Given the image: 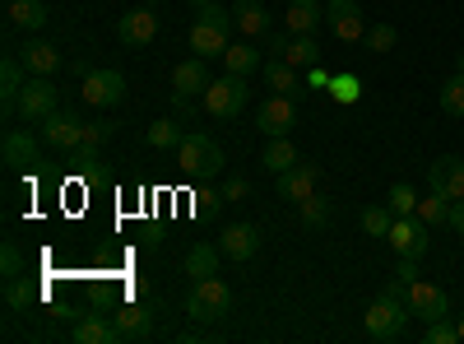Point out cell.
Segmentation results:
<instances>
[{
    "mask_svg": "<svg viewBox=\"0 0 464 344\" xmlns=\"http://www.w3.org/2000/svg\"><path fill=\"white\" fill-rule=\"evenodd\" d=\"M186 312L196 317V321H223L232 312V289L218 275L196 280V284H190V293H186Z\"/></svg>",
    "mask_w": 464,
    "mask_h": 344,
    "instance_id": "6da1fadb",
    "label": "cell"
},
{
    "mask_svg": "<svg viewBox=\"0 0 464 344\" xmlns=\"http://www.w3.org/2000/svg\"><path fill=\"white\" fill-rule=\"evenodd\" d=\"M409 317H413V312L404 308L400 298H385V293H381L372 308L362 312V330H367L372 339H381V344H391V339L404 335V321H409Z\"/></svg>",
    "mask_w": 464,
    "mask_h": 344,
    "instance_id": "7a4b0ae2",
    "label": "cell"
},
{
    "mask_svg": "<svg viewBox=\"0 0 464 344\" xmlns=\"http://www.w3.org/2000/svg\"><path fill=\"white\" fill-rule=\"evenodd\" d=\"M246 98H251L246 74H223V80H214L205 89V112H214L218 122H232V117H242Z\"/></svg>",
    "mask_w": 464,
    "mask_h": 344,
    "instance_id": "3957f363",
    "label": "cell"
},
{
    "mask_svg": "<svg viewBox=\"0 0 464 344\" xmlns=\"http://www.w3.org/2000/svg\"><path fill=\"white\" fill-rule=\"evenodd\" d=\"M177 163H181V172H190V177H209V172L223 168V149H218L209 135L190 131V135H181V144H177Z\"/></svg>",
    "mask_w": 464,
    "mask_h": 344,
    "instance_id": "277c9868",
    "label": "cell"
},
{
    "mask_svg": "<svg viewBox=\"0 0 464 344\" xmlns=\"http://www.w3.org/2000/svg\"><path fill=\"white\" fill-rule=\"evenodd\" d=\"M61 107V89L52 84V74H28V84L19 93V117L24 122H47Z\"/></svg>",
    "mask_w": 464,
    "mask_h": 344,
    "instance_id": "5b68a950",
    "label": "cell"
},
{
    "mask_svg": "<svg viewBox=\"0 0 464 344\" xmlns=\"http://www.w3.org/2000/svg\"><path fill=\"white\" fill-rule=\"evenodd\" d=\"M325 28L339 37V43H362V37H367L362 5H358V0H330V5H325Z\"/></svg>",
    "mask_w": 464,
    "mask_h": 344,
    "instance_id": "8992f818",
    "label": "cell"
},
{
    "mask_svg": "<svg viewBox=\"0 0 464 344\" xmlns=\"http://www.w3.org/2000/svg\"><path fill=\"white\" fill-rule=\"evenodd\" d=\"M256 126L269 135V140H279V135H288L293 126H297V98H288V93H275V98H265L260 103V112H256Z\"/></svg>",
    "mask_w": 464,
    "mask_h": 344,
    "instance_id": "52a82bcc",
    "label": "cell"
},
{
    "mask_svg": "<svg viewBox=\"0 0 464 344\" xmlns=\"http://www.w3.org/2000/svg\"><path fill=\"white\" fill-rule=\"evenodd\" d=\"M385 242L395 247V256L418 260L422 251H428V223H422L418 214H400V219L391 223V233H385Z\"/></svg>",
    "mask_w": 464,
    "mask_h": 344,
    "instance_id": "ba28073f",
    "label": "cell"
},
{
    "mask_svg": "<svg viewBox=\"0 0 464 344\" xmlns=\"http://www.w3.org/2000/svg\"><path fill=\"white\" fill-rule=\"evenodd\" d=\"M84 103L89 107H121L126 103V74L121 70H93L84 80Z\"/></svg>",
    "mask_w": 464,
    "mask_h": 344,
    "instance_id": "9c48e42d",
    "label": "cell"
},
{
    "mask_svg": "<svg viewBox=\"0 0 464 344\" xmlns=\"http://www.w3.org/2000/svg\"><path fill=\"white\" fill-rule=\"evenodd\" d=\"M116 37H121V47L144 52V47L153 43V37H159V15H153L149 5H140V10L121 15V24H116Z\"/></svg>",
    "mask_w": 464,
    "mask_h": 344,
    "instance_id": "30bf717a",
    "label": "cell"
},
{
    "mask_svg": "<svg viewBox=\"0 0 464 344\" xmlns=\"http://www.w3.org/2000/svg\"><path fill=\"white\" fill-rule=\"evenodd\" d=\"M269 52H279L288 65H316L321 61L316 33H279V37H269Z\"/></svg>",
    "mask_w": 464,
    "mask_h": 344,
    "instance_id": "8fae6325",
    "label": "cell"
},
{
    "mask_svg": "<svg viewBox=\"0 0 464 344\" xmlns=\"http://www.w3.org/2000/svg\"><path fill=\"white\" fill-rule=\"evenodd\" d=\"M404 308H409L413 317H422V321H437V317H446V312H450V302H446V293H441L437 284L413 280V284H409V293H404Z\"/></svg>",
    "mask_w": 464,
    "mask_h": 344,
    "instance_id": "7c38bea8",
    "label": "cell"
},
{
    "mask_svg": "<svg viewBox=\"0 0 464 344\" xmlns=\"http://www.w3.org/2000/svg\"><path fill=\"white\" fill-rule=\"evenodd\" d=\"M84 140V122L74 117V112H52V117L43 122V144H52V149H61V154H70L74 144Z\"/></svg>",
    "mask_w": 464,
    "mask_h": 344,
    "instance_id": "4fadbf2b",
    "label": "cell"
},
{
    "mask_svg": "<svg viewBox=\"0 0 464 344\" xmlns=\"http://www.w3.org/2000/svg\"><path fill=\"white\" fill-rule=\"evenodd\" d=\"M316 182H321V168L316 163H293L288 172H279V201L302 205L306 196H316Z\"/></svg>",
    "mask_w": 464,
    "mask_h": 344,
    "instance_id": "5bb4252c",
    "label": "cell"
},
{
    "mask_svg": "<svg viewBox=\"0 0 464 344\" xmlns=\"http://www.w3.org/2000/svg\"><path fill=\"white\" fill-rule=\"evenodd\" d=\"M70 339H74V344H111V339H121V326L107 321L102 312H84V317H74Z\"/></svg>",
    "mask_w": 464,
    "mask_h": 344,
    "instance_id": "9a60e30c",
    "label": "cell"
},
{
    "mask_svg": "<svg viewBox=\"0 0 464 344\" xmlns=\"http://www.w3.org/2000/svg\"><path fill=\"white\" fill-rule=\"evenodd\" d=\"M428 182H432V191H446L450 201H464V159L441 154V159L428 168Z\"/></svg>",
    "mask_w": 464,
    "mask_h": 344,
    "instance_id": "2e32d148",
    "label": "cell"
},
{
    "mask_svg": "<svg viewBox=\"0 0 464 344\" xmlns=\"http://www.w3.org/2000/svg\"><path fill=\"white\" fill-rule=\"evenodd\" d=\"M214 80H209V70H205V56H190V61H177L172 65V93H205Z\"/></svg>",
    "mask_w": 464,
    "mask_h": 344,
    "instance_id": "e0dca14e",
    "label": "cell"
},
{
    "mask_svg": "<svg viewBox=\"0 0 464 344\" xmlns=\"http://www.w3.org/2000/svg\"><path fill=\"white\" fill-rule=\"evenodd\" d=\"M218 247H223L227 260H251V256L260 251V233H256L251 223H232V228H223Z\"/></svg>",
    "mask_w": 464,
    "mask_h": 344,
    "instance_id": "ac0fdd59",
    "label": "cell"
},
{
    "mask_svg": "<svg viewBox=\"0 0 464 344\" xmlns=\"http://www.w3.org/2000/svg\"><path fill=\"white\" fill-rule=\"evenodd\" d=\"M5 163L14 172H33L37 168V140L28 131H5Z\"/></svg>",
    "mask_w": 464,
    "mask_h": 344,
    "instance_id": "d6986e66",
    "label": "cell"
},
{
    "mask_svg": "<svg viewBox=\"0 0 464 344\" xmlns=\"http://www.w3.org/2000/svg\"><path fill=\"white\" fill-rule=\"evenodd\" d=\"M190 52L196 56H223L227 52V28H214V24H205V19H196V28H190Z\"/></svg>",
    "mask_w": 464,
    "mask_h": 344,
    "instance_id": "ffe728a7",
    "label": "cell"
},
{
    "mask_svg": "<svg viewBox=\"0 0 464 344\" xmlns=\"http://www.w3.org/2000/svg\"><path fill=\"white\" fill-rule=\"evenodd\" d=\"M24 56H5L0 61V98H5V112H19V93H24Z\"/></svg>",
    "mask_w": 464,
    "mask_h": 344,
    "instance_id": "44dd1931",
    "label": "cell"
},
{
    "mask_svg": "<svg viewBox=\"0 0 464 344\" xmlns=\"http://www.w3.org/2000/svg\"><path fill=\"white\" fill-rule=\"evenodd\" d=\"M19 56H24L28 74H56V70H61V52H56L52 43H43V37H28V47H24Z\"/></svg>",
    "mask_w": 464,
    "mask_h": 344,
    "instance_id": "7402d4cb",
    "label": "cell"
},
{
    "mask_svg": "<svg viewBox=\"0 0 464 344\" xmlns=\"http://www.w3.org/2000/svg\"><path fill=\"white\" fill-rule=\"evenodd\" d=\"M325 24L321 0H288V33H316Z\"/></svg>",
    "mask_w": 464,
    "mask_h": 344,
    "instance_id": "603a6c76",
    "label": "cell"
},
{
    "mask_svg": "<svg viewBox=\"0 0 464 344\" xmlns=\"http://www.w3.org/2000/svg\"><path fill=\"white\" fill-rule=\"evenodd\" d=\"M265 80H269V89H275V93H288V98H302L306 93L297 84V65H288L284 56H275V61L265 65Z\"/></svg>",
    "mask_w": 464,
    "mask_h": 344,
    "instance_id": "cb8c5ba5",
    "label": "cell"
},
{
    "mask_svg": "<svg viewBox=\"0 0 464 344\" xmlns=\"http://www.w3.org/2000/svg\"><path fill=\"white\" fill-rule=\"evenodd\" d=\"M260 163H265L269 172L279 177V172H288V168H293V163H302V159H297V149H293V140H288V135H279V140H269V144H265V154H260Z\"/></svg>",
    "mask_w": 464,
    "mask_h": 344,
    "instance_id": "d4e9b609",
    "label": "cell"
},
{
    "mask_svg": "<svg viewBox=\"0 0 464 344\" xmlns=\"http://www.w3.org/2000/svg\"><path fill=\"white\" fill-rule=\"evenodd\" d=\"M218 256H223V247L196 242V247L186 251V275H190V280H205V275H214V270H218Z\"/></svg>",
    "mask_w": 464,
    "mask_h": 344,
    "instance_id": "484cf974",
    "label": "cell"
},
{
    "mask_svg": "<svg viewBox=\"0 0 464 344\" xmlns=\"http://www.w3.org/2000/svg\"><path fill=\"white\" fill-rule=\"evenodd\" d=\"M232 19H237V28H242L246 37H260V33H269V15H265V5H260V0H242V5L232 10Z\"/></svg>",
    "mask_w": 464,
    "mask_h": 344,
    "instance_id": "4316f807",
    "label": "cell"
},
{
    "mask_svg": "<svg viewBox=\"0 0 464 344\" xmlns=\"http://www.w3.org/2000/svg\"><path fill=\"white\" fill-rule=\"evenodd\" d=\"M10 24L14 28H43L47 24V5H43V0H10Z\"/></svg>",
    "mask_w": 464,
    "mask_h": 344,
    "instance_id": "83f0119b",
    "label": "cell"
},
{
    "mask_svg": "<svg viewBox=\"0 0 464 344\" xmlns=\"http://www.w3.org/2000/svg\"><path fill=\"white\" fill-rule=\"evenodd\" d=\"M223 65H227V74H246V80H251V70H260V52H256L251 43L227 47V52H223Z\"/></svg>",
    "mask_w": 464,
    "mask_h": 344,
    "instance_id": "f1b7e54d",
    "label": "cell"
},
{
    "mask_svg": "<svg viewBox=\"0 0 464 344\" xmlns=\"http://www.w3.org/2000/svg\"><path fill=\"white\" fill-rule=\"evenodd\" d=\"M422 223H428V228H437V223H446L450 219V196H446V191H432V196L428 201H418V210H413Z\"/></svg>",
    "mask_w": 464,
    "mask_h": 344,
    "instance_id": "f546056e",
    "label": "cell"
},
{
    "mask_svg": "<svg viewBox=\"0 0 464 344\" xmlns=\"http://www.w3.org/2000/svg\"><path fill=\"white\" fill-rule=\"evenodd\" d=\"M437 103L446 117H464V74H450V80L437 89Z\"/></svg>",
    "mask_w": 464,
    "mask_h": 344,
    "instance_id": "4dcf8cb0",
    "label": "cell"
},
{
    "mask_svg": "<svg viewBox=\"0 0 464 344\" xmlns=\"http://www.w3.org/2000/svg\"><path fill=\"white\" fill-rule=\"evenodd\" d=\"M116 326H121V339H135L149 330V308H140V302H126L121 312H116Z\"/></svg>",
    "mask_w": 464,
    "mask_h": 344,
    "instance_id": "1f68e13d",
    "label": "cell"
},
{
    "mask_svg": "<svg viewBox=\"0 0 464 344\" xmlns=\"http://www.w3.org/2000/svg\"><path fill=\"white\" fill-rule=\"evenodd\" d=\"M297 214H302V223H306V228H325V223H330V214H334V205H330L325 196H306V201L297 205Z\"/></svg>",
    "mask_w": 464,
    "mask_h": 344,
    "instance_id": "d6a6232c",
    "label": "cell"
},
{
    "mask_svg": "<svg viewBox=\"0 0 464 344\" xmlns=\"http://www.w3.org/2000/svg\"><path fill=\"white\" fill-rule=\"evenodd\" d=\"M37 298H43V293H37V289H33V284H28L24 275H19V280H5V302H10L14 312H28Z\"/></svg>",
    "mask_w": 464,
    "mask_h": 344,
    "instance_id": "836d02e7",
    "label": "cell"
},
{
    "mask_svg": "<svg viewBox=\"0 0 464 344\" xmlns=\"http://www.w3.org/2000/svg\"><path fill=\"white\" fill-rule=\"evenodd\" d=\"M98 154H102V144L84 135V140H80V144H74V149H70V154H65V159H70V168H74V172H93V163H98Z\"/></svg>",
    "mask_w": 464,
    "mask_h": 344,
    "instance_id": "e575fe53",
    "label": "cell"
},
{
    "mask_svg": "<svg viewBox=\"0 0 464 344\" xmlns=\"http://www.w3.org/2000/svg\"><path fill=\"white\" fill-rule=\"evenodd\" d=\"M362 43H367V52H395L400 33H395V24H372Z\"/></svg>",
    "mask_w": 464,
    "mask_h": 344,
    "instance_id": "d590c367",
    "label": "cell"
},
{
    "mask_svg": "<svg viewBox=\"0 0 464 344\" xmlns=\"http://www.w3.org/2000/svg\"><path fill=\"white\" fill-rule=\"evenodd\" d=\"M330 93H334V103H358L362 98V80H358V74H334V80H330Z\"/></svg>",
    "mask_w": 464,
    "mask_h": 344,
    "instance_id": "8d00e7d4",
    "label": "cell"
},
{
    "mask_svg": "<svg viewBox=\"0 0 464 344\" xmlns=\"http://www.w3.org/2000/svg\"><path fill=\"white\" fill-rule=\"evenodd\" d=\"M391 223H395L391 205H372V210H362V228H367L372 238H385V233H391Z\"/></svg>",
    "mask_w": 464,
    "mask_h": 344,
    "instance_id": "74e56055",
    "label": "cell"
},
{
    "mask_svg": "<svg viewBox=\"0 0 464 344\" xmlns=\"http://www.w3.org/2000/svg\"><path fill=\"white\" fill-rule=\"evenodd\" d=\"M149 144H153V149H177V144H181L177 122H153V126H149Z\"/></svg>",
    "mask_w": 464,
    "mask_h": 344,
    "instance_id": "f35d334b",
    "label": "cell"
},
{
    "mask_svg": "<svg viewBox=\"0 0 464 344\" xmlns=\"http://www.w3.org/2000/svg\"><path fill=\"white\" fill-rule=\"evenodd\" d=\"M422 339H428V344H459V326H450L446 317H437V321H428Z\"/></svg>",
    "mask_w": 464,
    "mask_h": 344,
    "instance_id": "ab89813d",
    "label": "cell"
},
{
    "mask_svg": "<svg viewBox=\"0 0 464 344\" xmlns=\"http://www.w3.org/2000/svg\"><path fill=\"white\" fill-rule=\"evenodd\" d=\"M385 201H391V210H395V214H413V210H418V196H413V186H409V182H395Z\"/></svg>",
    "mask_w": 464,
    "mask_h": 344,
    "instance_id": "60d3db41",
    "label": "cell"
},
{
    "mask_svg": "<svg viewBox=\"0 0 464 344\" xmlns=\"http://www.w3.org/2000/svg\"><path fill=\"white\" fill-rule=\"evenodd\" d=\"M0 270H5V280H19V275H24V256H19L14 242L0 247Z\"/></svg>",
    "mask_w": 464,
    "mask_h": 344,
    "instance_id": "b9f144b4",
    "label": "cell"
},
{
    "mask_svg": "<svg viewBox=\"0 0 464 344\" xmlns=\"http://www.w3.org/2000/svg\"><path fill=\"white\" fill-rule=\"evenodd\" d=\"M196 19H205V24H214V28H232V24H237V19L218 5V0H214V5H205V10H196Z\"/></svg>",
    "mask_w": 464,
    "mask_h": 344,
    "instance_id": "7bdbcfd3",
    "label": "cell"
},
{
    "mask_svg": "<svg viewBox=\"0 0 464 344\" xmlns=\"http://www.w3.org/2000/svg\"><path fill=\"white\" fill-rule=\"evenodd\" d=\"M246 196V182L242 177H227V186H223V201H242Z\"/></svg>",
    "mask_w": 464,
    "mask_h": 344,
    "instance_id": "ee69618b",
    "label": "cell"
},
{
    "mask_svg": "<svg viewBox=\"0 0 464 344\" xmlns=\"http://www.w3.org/2000/svg\"><path fill=\"white\" fill-rule=\"evenodd\" d=\"M450 228H455V233L464 238V201H450V219H446Z\"/></svg>",
    "mask_w": 464,
    "mask_h": 344,
    "instance_id": "f6af8a7d",
    "label": "cell"
},
{
    "mask_svg": "<svg viewBox=\"0 0 464 344\" xmlns=\"http://www.w3.org/2000/svg\"><path fill=\"white\" fill-rule=\"evenodd\" d=\"M70 74H74V80H80V84H84V80H89V74H93V65H89V61H74V65H70Z\"/></svg>",
    "mask_w": 464,
    "mask_h": 344,
    "instance_id": "bcb514c9",
    "label": "cell"
},
{
    "mask_svg": "<svg viewBox=\"0 0 464 344\" xmlns=\"http://www.w3.org/2000/svg\"><path fill=\"white\" fill-rule=\"evenodd\" d=\"M330 80H334L330 70H312V89H330Z\"/></svg>",
    "mask_w": 464,
    "mask_h": 344,
    "instance_id": "7dc6e473",
    "label": "cell"
},
{
    "mask_svg": "<svg viewBox=\"0 0 464 344\" xmlns=\"http://www.w3.org/2000/svg\"><path fill=\"white\" fill-rule=\"evenodd\" d=\"M190 5H196V10H205V5H214V0H190Z\"/></svg>",
    "mask_w": 464,
    "mask_h": 344,
    "instance_id": "c3c4849f",
    "label": "cell"
},
{
    "mask_svg": "<svg viewBox=\"0 0 464 344\" xmlns=\"http://www.w3.org/2000/svg\"><path fill=\"white\" fill-rule=\"evenodd\" d=\"M455 74H464V52H459V70H455Z\"/></svg>",
    "mask_w": 464,
    "mask_h": 344,
    "instance_id": "681fc988",
    "label": "cell"
},
{
    "mask_svg": "<svg viewBox=\"0 0 464 344\" xmlns=\"http://www.w3.org/2000/svg\"><path fill=\"white\" fill-rule=\"evenodd\" d=\"M459 344H464V317H459Z\"/></svg>",
    "mask_w": 464,
    "mask_h": 344,
    "instance_id": "f907efd6",
    "label": "cell"
}]
</instances>
